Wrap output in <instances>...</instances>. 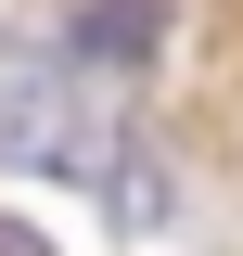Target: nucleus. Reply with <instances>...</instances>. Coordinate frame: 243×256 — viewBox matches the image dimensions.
<instances>
[{
	"label": "nucleus",
	"instance_id": "f257e3e1",
	"mask_svg": "<svg viewBox=\"0 0 243 256\" xmlns=\"http://www.w3.org/2000/svg\"><path fill=\"white\" fill-rule=\"evenodd\" d=\"M0 166H52V180H102L128 205L154 154L116 141V64H90L77 38H0Z\"/></svg>",
	"mask_w": 243,
	"mask_h": 256
},
{
	"label": "nucleus",
	"instance_id": "f03ea898",
	"mask_svg": "<svg viewBox=\"0 0 243 256\" xmlns=\"http://www.w3.org/2000/svg\"><path fill=\"white\" fill-rule=\"evenodd\" d=\"M154 38H166V0H102L90 26H77V52H90V64H128V52H154Z\"/></svg>",
	"mask_w": 243,
	"mask_h": 256
},
{
	"label": "nucleus",
	"instance_id": "7ed1b4c3",
	"mask_svg": "<svg viewBox=\"0 0 243 256\" xmlns=\"http://www.w3.org/2000/svg\"><path fill=\"white\" fill-rule=\"evenodd\" d=\"M0 256H52V244H38V230H13V218H0Z\"/></svg>",
	"mask_w": 243,
	"mask_h": 256
}]
</instances>
